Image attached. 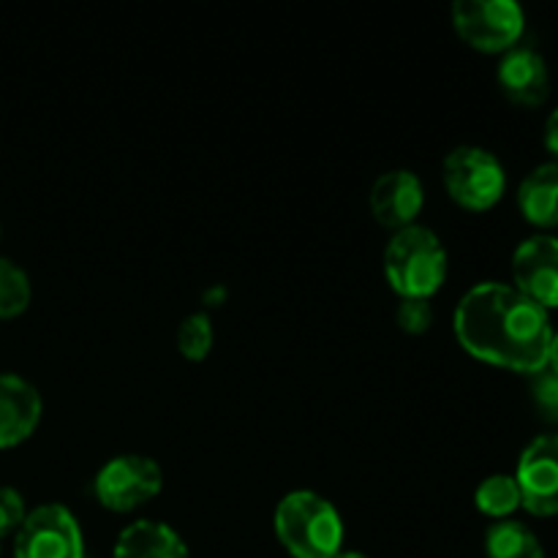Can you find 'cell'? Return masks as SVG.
Masks as SVG:
<instances>
[{"label":"cell","mask_w":558,"mask_h":558,"mask_svg":"<svg viewBox=\"0 0 558 558\" xmlns=\"http://www.w3.org/2000/svg\"><path fill=\"white\" fill-rule=\"evenodd\" d=\"M456 336L483 363L537 376L548 368L554 325L548 311L515 287L483 281L458 303Z\"/></svg>","instance_id":"1"},{"label":"cell","mask_w":558,"mask_h":558,"mask_svg":"<svg viewBox=\"0 0 558 558\" xmlns=\"http://www.w3.org/2000/svg\"><path fill=\"white\" fill-rule=\"evenodd\" d=\"M276 534L294 558H336L343 545V521L332 501L314 490H292L276 507Z\"/></svg>","instance_id":"2"},{"label":"cell","mask_w":558,"mask_h":558,"mask_svg":"<svg viewBox=\"0 0 558 558\" xmlns=\"http://www.w3.org/2000/svg\"><path fill=\"white\" fill-rule=\"evenodd\" d=\"M385 276L401 298H423L439 292L447 278V248L439 234L412 223L398 229L385 248Z\"/></svg>","instance_id":"3"},{"label":"cell","mask_w":558,"mask_h":558,"mask_svg":"<svg viewBox=\"0 0 558 558\" xmlns=\"http://www.w3.org/2000/svg\"><path fill=\"white\" fill-rule=\"evenodd\" d=\"M441 178L447 194L469 210H488L507 189L505 163L480 145L452 147L441 163Z\"/></svg>","instance_id":"4"},{"label":"cell","mask_w":558,"mask_h":558,"mask_svg":"<svg viewBox=\"0 0 558 558\" xmlns=\"http://www.w3.org/2000/svg\"><path fill=\"white\" fill-rule=\"evenodd\" d=\"M452 25L469 47L480 52H507L526 31V14L515 0H458Z\"/></svg>","instance_id":"5"},{"label":"cell","mask_w":558,"mask_h":558,"mask_svg":"<svg viewBox=\"0 0 558 558\" xmlns=\"http://www.w3.org/2000/svg\"><path fill=\"white\" fill-rule=\"evenodd\" d=\"M14 558H85L82 529L69 507L41 505L22 521Z\"/></svg>","instance_id":"6"},{"label":"cell","mask_w":558,"mask_h":558,"mask_svg":"<svg viewBox=\"0 0 558 558\" xmlns=\"http://www.w3.org/2000/svg\"><path fill=\"white\" fill-rule=\"evenodd\" d=\"M163 485L161 466L140 452L114 456L96 474V499L107 510L129 512L158 496Z\"/></svg>","instance_id":"7"},{"label":"cell","mask_w":558,"mask_h":558,"mask_svg":"<svg viewBox=\"0 0 558 558\" xmlns=\"http://www.w3.org/2000/svg\"><path fill=\"white\" fill-rule=\"evenodd\" d=\"M518 488L532 515H558V434H543L518 461Z\"/></svg>","instance_id":"8"},{"label":"cell","mask_w":558,"mask_h":558,"mask_svg":"<svg viewBox=\"0 0 558 558\" xmlns=\"http://www.w3.org/2000/svg\"><path fill=\"white\" fill-rule=\"evenodd\" d=\"M512 278L518 292L539 308H558V238L534 234L523 240L512 256Z\"/></svg>","instance_id":"9"},{"label":"cell","mask_w":558,"mask_h":558,"mask_svg":"<svg viewBox=\"0 0 558 558\" xmlns=\"http://www.w3.org/2000/svg\"><path fill=\"white\" fill-rule=\"evenodd\" d=\"M425 202L423 180L412 169H390L381 172L371 185V210L387 229L412 227Z\"/></svg>","instance_id":"10"},{"label":"cell","mask_w":558,"mask_h":558,"mask_svg":"<svg viewBox=\"0 0 558 558\" xmlns=\"http://www.w3.org/2000/svg\"><path fill=\"white\" fill-rule=\"evenodd\" d=\"M501 93L518 107H539L550 93V71L543 54L529 44H515L507 49L496 69Z\"/></svg>","instance_id":"11"},{"label":"cell","mask_w":558,"mask_h":558,"mask_svg":"<svg viewBox=\"0 0 558 558\" xmlns=\"http://www.w3.org/2000/svg\"><path fill=\"white\" fill-rule=\"evenodd\" d=\"M41 412L36 385L16 374H0V450L25 441L36 430Z\"/></svg>","instance_id":"12"},{"label":"cell","mask_w":558,"mask_h":558,"mask_svg":"<svg viewBox=\"0 0 558 558\" xmlns=\"http://www.w3.org/2000/svg\"><path fill=\"white\" fill-rule=\"evenodd\" d=\"M114 558H189V548L172 526L142 518L120 532Z\"/></svg>","instance_id":"13"},{"label":"cell","mask_w":558,"mask_h":558,"mask_svg":"<svg viewBox=\"0 0 558 558\" xmlns=\"http://www.w3.org/2000/svg\"><path fill=\"white\" fill-rule=\"evenodd\" d=\"M523 218L534 227H558V161L534 167L518 189Z\"/></svg>","instance_id":"14"},{"label":"cell","mask_w":558,"mask_h":558,"mask_svg":"<svg viewBox=\"0 0 558 558\" xmlns=\"http://www.w3.org/2000/svg\"><path fill=\"white\" fill-rule=\"evenodd\" d=\"M488 558H545V548L537 534L521 521H496L485 534Z\"/></svg>","instance_id":"15"},{"label":"cell","mask_w":558,"mask_h":558,"mask_svg":"<svg viewBox=\"0 0 558 558\" xmlns=\"http://www.w3.org/2000/svg\"><path fill=\"white\" fill-rule=\"evenodd\" d=\"M474 505H477V510L483 515L505 521L518 507H523L518 480L510 477V474H490L474 490Z\"/></svg>","instance_id":"16"},{"label":"cell","mask_w":558,"mask_h":558,"mask_svg":"<svg viewBox=\"0 0 558 558\" xmlns=\"http://www.w3.org/2000/svg\"><path fill=\"white\" fill-rule=\"evenodd\" d=\"M31 305V278L16 262L0 256V319L20 316Z\"/></svg>","instance_id":"17"},{"label":"cell","mask_w":558,"mask_h":558,"mask_svg":"<svg viewBox=\"0 0 558 558\" xmlns=\"http://www.w3.org/2000/svg\"><path fill=\"white\" fill-rule=\"evenodd\" d=\"M216 332H213V322L205 311L189 314L178 327V349L185 360H205L210 354Z\"/></svg>","instance_id":"18"},{"label":"cell","mask_w":558,"mask_h":558,"mask_svg":"<svg viewBox=\"0 0 558 558\" xmlns=\"http://www.w3.org/2000/svg\"><path fill=\"white\" fill-rule=\"evenodd\" d=\"M434 322V311H430V303L423 298H401V305H398V327L403 332H412V336H420L425 332Z\"/></svg>","instance_id":"19"},{"label":"cell","mask_w":558,"mask_h":558,"mask_svg":"<svg viewBox=\"0 0 558 558\" xmlns=\"http://www.w3.org/2000/svg\"><path fill=\"white\" fill-rule=\"evenodd\" d=\"M25 515V499H22L20 490L9 488V485H0V539L20 532Z\"/></svg>","instance_id":"20"},{"label":"cell","mask_w":558,"mask_h":558,"mask_svg":"<svg viewBox=\"0 0 558 558\" xmlns=\"http://www.w3.org/2000/svg\"><path fill=\"white\" fill-rule=\"evenodd\" d=\"M534 403L550 423H558V376L550 368L539 371L534 379Z\"/></svg>","instance_id":"21"},{"label":"cell","mask_w":558,"mask_h":558,"mask_svg":"<svg viewBox=\"0 0 558 558\" xmlns=\"http://www.w3.org/2000/svg\"><path fill=\"white\" fill-rule=\"evenodd\" d=\"M545 145H548V150L554 153L558 161V109H554V114L545 123Z\"/></svg>","instance_id":"22"},{"label":"cell","mask_w":558,"mask_h":558,"mask_svg":"<svg viewBox=\"0 0 558 558\" xmlns=\"http://www.w3.org/2000/svg\"><path fill=\"white\" fill-rule=\"evenodd\" d=\"M548 368L558 376V332H554V343H550V357H548Z\"/></svg>","instance_id":"23"},{"label":"cell","mask_w":558,"mask_h":558,"mask_svg":"<svg viewBox=\"0 0 558 558\" xmlns=\"http://www.w3.org/2000/svg\"><path fill=\"white\" fill-rule=\"evenodd\" d=\"M336 558H371V556L360 554V550H341V554H338Z\"/></svg>","instance_id":"24"}]
</instances>
